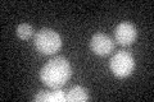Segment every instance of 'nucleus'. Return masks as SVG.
Returning <instances> with one entry per match:
<instances>
[{"label": "nucleus", "instance_id": "obj_5", "mask_svg": "<svg viewBox=\"0 0 154 102\" xmlns=\"http://www.w3.org/2000/svg\"><path fill=\"white\" fill-rule=\"evenodd\" d=\"M114 36H116V40H117V42L119 45L128 46V45H131V43H134V41L136 40L137 31L132 23L122 22L116 27Z\"/></svg>", "mask_w": 154, "mask_h": 102}, {"label": "nucleus", "instance_id": "obj_7", "mask_svg": "<svg viewBox=\"0 0 154 102\" xmlns=\"http://www.w3.org/2000/svg\"><path fill=\"white\" fill-rule=\"evenodd\" d=\"M33 35V28L27 23H22L17 27V36L21 40H28Z\"/></svg>", "mask_w": 154, "mask_h": 102}, {"label": "nucleus", "instance_id": "obj_9", "mask_svg": "<svg viewBox=\"0 0 154 102\" xmlns=\"http://www.w3.org/2000/svg\"><path fill=\"white\" fill-rule=\"evenodd\" d=\"M48 100H49V92L46 91H40L35 96V101L37 102H48Z\"/></svg>", "mask_w": 154, "mask_h": 102}, {"label": "nucleus", "instance_id": "obj_4", "mask_svg": "<svg viewBox=\"0 0 154 102\" xmlns=\"http://www.w3.org/2000/svg\"><path fill=\"white\" fill-rule=\"evenodd\" d=\"M90 47L94 54L99 56H107L113 51L114 43L112 41V38L108 35H105V33H95L91 37Z\"/></svg>", "mask_w": 154, "mask_h": 102}, {"label": "nucleus", "instance_id": "obj_8", "mask_svg": "<svg viewBox=\"0 0 154 102\" xmlns=\"http://www.w3.org/2000/svg\"><path fill=\"white\" fill-rule=\"evenodd\" d=\"M67 101V96L60 88H57L53 92H49V100L48 102H63Z\"/></svg>", "mask_w": 154, "mask_h": 102}, {"label": "nucleus", "instance_id": "obj_1", "mask_svg": "<svg viewBox=\"0 0 154 102\" xmlns=\"http://www.w3.org/2000/svg\"><path fill=\"white\" fill-rule=\"evenodd\" d=\"M72 75V68L69 61L63 56H57L42 66L40 78L46 87L53 89L62 88Z\"/></svg>", "mask_w": 154, "mask_h": 102}, {"label": "nucleus", "instance_id": "obj_3", "mask_svg": "<svg viewBox=\"0 0 154 102\" xmlns=\"http://www.w3.org/2000/svg\"><path fill=\"white\" fill-rule=\"evenodd\" d=\"M109 68L117 78H126L132 74L135 69V60L128 51H118L110 59Z\"/></svg>", "mask_w": 154, "mask_h": 102}, {"label": "nucleus", "instance_id": "obj_6", "mask_svg": "<svg viewBox=\"0 0 154 102\" xmlns=\"http://www.w3.org/2000/svg\"><path fill=\"white\" fill-rule=\"evenodd\" d=\"M66 96H67V101L68 102H84V101L89 100L88 91H86L84 87H81V86L71 87Z\"/></svg>", "mask_w": 154, "mask_h": 102}, {"label": "nucleus", "instance_id": "obj_2", "mask_svg": "<svg viewBox=\"0 0 154 102\" xmlns=\"http://www.w3.org/2000/svg\"><path fill=\"white\" fill-rule=\"evenodd\" d=\"M35 47L44 55H53L62 47L60 36L50 28H41L35 36Z\"/></svg>", "mask_w": 154, "mask_h": 102}]
</instances>
